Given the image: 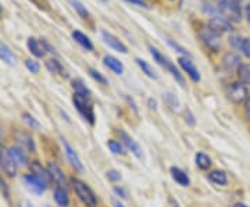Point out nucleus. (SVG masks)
<instances>
[{"label":"nucleus","mask_w":250,"mask_h":207,"mask_svg":"<svg viewBox=\"0 0 250 207\" xmlns=\"http://www.w3.org/2000/svg\"><path fill=\"white\" fill-rule=\"evenodd\" d=\"M71 4L74 10L77 11V14L80 16L82 20H88L89 18V11L83 6V3L81 0H71Z\"/></svg>","instance_id":"obj_29"},{"label":"nucleus","mask_w":250,"mask_h":207,"mask_svg":"<svg viewBox=\"0 0 250 207\" xmlns=\"http://www.w3.org/2000/svg\"><path fill=\"white\" fill-rule=\"evenodd\" d=\"M62 147H64V152H65V156H67L68 162L71 163L72 167H75V170H78V171H83V164L81 162L78 153L75 152V149H74L71 145L68 144V141L64 139V138L62 139Z\"/></svg>","instance_id":"obj_13"},{"label":"nucleus","mask_w":250,"mask_h":207,"mask_svg":"<svg viewBox=\"0 0 250 207\" xmlns=\"http://www.w3.org/2000/svg\"><path fill=\"white\" fill-rule=\"evenodd\" d=\"M245 114H246V118L250 120V96L245 102Z\"/></svg>","instance_id":"obj_38"},{"label":"nucleus","mask_w":250,"mask_h":207,"mask_svg":"<svg viewBox=\"0 0 250 207\" xmlns=\"http://www.w3.org/2000/svg\"><path fill=\"white\" fill-rule=\"evenodd\" d=\"M178 63H179V67L184 70V71L187 72V75L192 80L193 82H199L200 81V72L197 71L196 65L195 63L187 57V56H181L178 59Z\"/></svg>","instance_id":"obj_11"},{"label":"nucleus","mask_w":250,"mask_h":207,"mask_svg":"<svg viewBox=\"0 0 250 207\" xmlns=\"http://www.w3.org/2000/svg\"><path fill=\"white\" fill-rule=\"evenodd\" d=\"M108 149L113 152L114 154H124V147H123V145L120 144V142H117L114 139H110L107 142Z\"/></svg>","instance_id":"obj_32"},{"label":"nucleus","mask_w":250,"mask_h":207,"mask_svg":"<svg viewBox=\"0 0 250 207\" xmlns=\"http://www.w3.org/2000/svg\"><path fill=\"white\" fill-rule=\"evenodd\" d=\"M118 136H120V141L123 142V145H124L125 147H126L128 150H131V153H134L138 159H142V147L139 146V144L135 141L132 136H129L126 132H124V131H118Z\"/></svg>","instance_id":"obj_12"},{"label":"nucleus","mask_w":250,"mask_h":207,"mask_svg":"<svg viewBox=\"0 0 250 207\" xmlns=\"http://www.w3.org/2000/svg\"><path fill=\"white\" fill-rule=\"evenodd\" d=\"M241 64V57L236 53H233V52H229L223 57V67L227 71L238 70Z\"/></svg>","instance_id":"obj_16"},{"label":"nucleus","mask_w":250,"mask_h":207,"mask_svg":"<svg viewBox=\"0 0 250 207\" xmlns=\"http://www.w3.org/2000/svg\"><path fill=\"white\" fill-rule=\"evenodd\" d=\"M187 113H188V117L187 116H185V120H187L188 123H189V125H193V124H195V120H193V114H192V113H190V110H189V108H187Z\"/></svg>","instance_id":"obj_40"},{"label":"nucleus","mask_w":250,"mask_h":207,"mask_svg":"<svg viewBox=\"0 0 250 207\" xmlns=\"http://www.w3.org/2000/svg\"><path fill=\"white\" fill-rule=\"evenodd\" d=\"M1 13H3V7H1V4H0V16H1Z\"/></svg>","instance_id":"obj_46"},{"label":"nucleus","mask_w":250,"mask_h":207,"mask_svg":"<svg viewBox=\"0 0 250 207\" xmlns=\"http://www.w3.org/2000/svg\"><path fill=\"white\" fill-rule=\"evenodd\" d=\"M195 163H196V166L200 170H208L210 166H211V159H210L208 154L203 153V152H199L195 156Z\"/></svg>","instance_id":"obj_25"},{"label":"nucleus","mask_w":250,"mask_h":207,"mask_svg":"<svg viewBox=\"0 0 250 207\" xmlns=\"http://www.w3.org/2000/svg\"><path fill=\"white\" fill-rule=\"evenodd\" d=\"M25 67H27L28 70L32 72V74H38L39 70H41V64L38 63L36 60H34V59H27V60H25Z\"/></svg>","instance_id":"obj_33"},{"label":"nucleus","mask_w":250,"mask_h":207,"mask_svg":"<svg viewBox=\"0 0 250 207\" xmlns=\"http://www.w3.org/2000/svg\"><path fill=\"white\" fill-rule=\"evenodd\" d=\"M107 177L110 178V180H113V181H117V180H121V175L118 174L117 171H110L107 172Z\"/></svg>","instance_id":"obj_39"},{"label":"nucleus","mask_w":250,"mask_h":207,"mask_svg":"<svg viewBox=\"0 0 250 207\" xmlns=\"http://www.w3.org/2000/svg\"><path fill=\"white\" fill-rule=\"evenodd\" d=\"M88 72H89V75L95 80V81H98L99 83H103V85H107V78H106L102 72H99L98 70H95V68H89Z\"/></svg>","instance_id":"obj_31"},{"label":"nucleus","mask_w":250,"mask_h":207,"mask_svg":"<svg viewBox=\"0 0 250 207\" xmlns=\"http://www.w3.org/2000/svg\"><path fill=\"white\" fill-rule=\"evenodd\" d=\"M28 50L35 56L36 59H42L45 57L47 52L53 53L54 49L49 45V42H46L45 39H36V38H28L27 41Z\"/></svg>","instance_id":"obj_8"},{"label":"nucleus","mask_w":250,"mask_h":207,"mask_svg":"<svg viewBox=\"0 0 250 207\" xmlns=\"http://www.w3.org/2000/svg\"><path fill=\"white\" fill-rule=\"evenodd\" d=\"M0 167L9 177H16L18 166L14 162L10 149H7L4 145H0Z\"/></svg>","instance_id":"obj_6"},{"label":"nucleus","mask_w":250,"mask_h":207,"mask_svg":"<svg viewBox=\"0 0 250 207\" xmlns=\"http://www.w3.org/2000/svg\"><path fill=\"white\" fill-rule=\"evenodd\" d=\"M16 141L20 145V147L27 149L28 152H31V153L35 152V142H34L32 136L28 135L27 132H16Z\"/></svg>","instance_id":"obj_17"},{"label":"nucleus","mask_w":250,"mask_h":207,"mask_svg":"<svg viewBox=\"0 0 250 207\" xmlns=\"http://www.w3.org/2000/svg\"><path fill=\"white\" fill-rule=\"evenodd\" d=\"M54 200L60 207H67L70 205V198H68L67 190L64 188H60V186H57L54 189Z\"/></svg>","instance_id":"obj_22"},{"label":"nucleus","mask_w":250,"mask_h":207,"mask_svg":"<svg viewBox=\"0 0 250 207\" xmlns=\"http://www.w3.org/2000/svg\"><path fill=\"white\" fill-rule=\"evenodd\" d=\"M236 71H238L239 82L245 85H250V64H241Z\"/></svg>","instance_id":"obj_27"},{"label":"nucleus","mask_w":250,"mask_h":207,"mask_svg":"<svg viewBox=\"0 0 250 207\" xmlns=\"http://www.w3.org/2000/svg\"><path fill=\"white\" fill-rule=\"evenodd\" d=\"M135 62H136V64H138V67H139V68L142 70L143 74H146V75H147L149 78H152V80H157V78H159L157 72L153 70L152 65L147 63L146 60H142V59H136Z\"/></svg>","instance_id":"obj_24"},{"label":"nucleus","mask_w":250,"mask_h":207,"mask_svg":"<svg viewBox=\"0 0 250 207\" xmlns=\"http://www.w3.org/2000/svg\"><path fill=\"white\" fill-rule=\"evenodd\" d=\"M113 205H114V207H125L123 203H120L118 200H113Z\"/></svg>","instance_id":"obj_44"},{"label":"nucleus","mask_w":250,"mask_h":207,"mask_svg":"<svg viewBox=\"0 0 250 207\" xmlns=\"http://www.w3.org/2000/svg\"><path fill=\"white\" fill-rule=\"evenodd\" d=\"M0 59L3 60V62H6L10 65H14L16 64V57H14V54L11 53V50H10L9 47L6 45H3L1 42H0Z\"/></svg>","instance_id":"obj_26"},{"label":"nucleus","mask_w":250,"mask_h":207,"mask_svg":"<svg viewBox=\"0 0 250 207\" xmlns=\"http://www.w3.org/2000/svg\"><path fill=\"white\" fill-rule=\"evenodd\" d=\"M124 1L129 3V4H134V6H138V7H141V9H145V10L150 9L149 3H147L146 0H124Z\"/></svg>","instance_id":"obj_36"},{"label":"nucleus","mask_w":250,"mask_h":207,"mask_svg":"<svg viewBox=\"0 0 250 207\" xmlns=\"http://www.w3.org/2000/svg\"><path fill=\"white\" fill-rule=\"evenodd\" d=\"M24 184H25V186H27L28 189L36 193V195H42L46 190V188H47V181L41 178L39 175H36L34 172L32 174H27L24 177Z\"/></svg>","instance_id":"obj_9"},{"label":"nucleus","mask_w":250,"mask_h":207,"mask_svg":"<svg viewBox=\"0 0 250 207\" xmlns=\"http://www.w3.org/2000/svg\"><path fill=\"white\" fill-rule=\"evenodd\" d=\"M24 120L27 121L28 125L32 126V128H38V126H39V123H38L32 116H29V114H24Z\"/></svg>","instance_id":"obj_37"},{"label":"nucleus","mask_w":250,"mask_h":207,"mask_svg":"<svg viewBox=\"0 0 250 207\" xmlns=\"http://www.w3.org/2000/svg\"><path fill=\"white\" fill-rule=\"evenodd\" d=\"M239 49L242 50V53L245 54V56H246V57L250 60V38H245V39H242V43Z\"/></svg>","instance_id":"obj_35"},{"label":"nucleus","mask_w":250,"mask_h":207,"mask_svg":"<svg viewBox=\"0 0 250 207\" xmlns=\"http://www.w3.org/2000/svg\"><path fill=\"white\" fill-rule=\"evenodd\" d=\"M208 180L214 182L215 185H221V186H225L228 184V177L223 170H214L208 172Z\"/></svg>","instance_id":"obj_23"},{"label":"nucleus","mask_w":250,"mask_h":207,"mask_svg":"<svg viewBox=\"0 0 250 207\" xmlns=\"http://www.w3.org/2000/svg\"><path fill=\"white\" fill-rule=\"evenodd\" d=\"M71 184L72 188L75 190V193H77V196L80 198V200L85 205V206L96 207V205H98V198H96L95 192L90 189L89 186H88L83 181L74 178V180L71 181Z\"/></svg>","instance_id":"obj_2"},{"label":"nucleus","mask_w":250,"mask_h":207,"mask_svg":"<svg viewBox=\"0 0 250 207\" xmlns=\"http://www.w3.org/2000/svg\"><path fill=\"white\" fill-rule=\"evenodd\" d=\"M167 43H168V45H170L171 47L174 49V50H177L178 53L182 54V56H187V57H189V56H190V54H189V52H188L185 47H182L181 45H178V43H177V42H174L172 39H167Z\"/></svg>","instance_id":"obj_34"},{"label":"nucleus","mask_w":250,"mask_h":207,"mask_svg":"<svg viewBox=\"0 0 250 207\" xmlns=\"http://www.w3.org/2000/svg\"><path fill=\"white\" fill-rule=\"evenodd\" d=\"M0 190H1V192H4V193H7V186H6L4 181L1 180V177H0Z\"/></svg>","instance_id":"obj_42"},{"label":"nucleus","mask_w":250,"mask_h":207,"mask_svg":"<svg viewBox=\"0 0 250 207\" xmlns=\"http://www.w3.org/2000/svg\"><path fill=\"white\" fill-rule=\"evenodd\" d=\"M114 190H116V193L121 195V198H126V192L123 188H114Z\"/></svg>","instance_id":"obj_41"},{"label":"nucleus","mask_w":250,"mask_h":207,"mask_svg":"<svg viewBox=\"0 0 250 207\" xmlns=\"http://www.w3.org/2000/svg\"><path fill=\"white\" fill-rule=\"evenodd\" d=\"M47 172L50 175V180H53L57 184V186L64 188V185H65V177H64V172H62V168L56 163H49L47 164Z\"/></svg>","instance_id":"obj_15"},{"label":"nucleus","mask_w":250,"mask_h":207,"mask_svg":"<svg viewBox=\"0 0 250 207\" xmlns=\"http://www.w3.org/2000/svg\"><path fill=\"white\" fill-rule=\"evenodd\" d=\"M225 93H227L228 99L233 102V103H243L249 98L248 88L242 82H232V83H229L227 90H225Z\"/></svg>","instance_id":"obj_7"},{"label":"nucleus","mask_w":250,"mask_h":207,"mask_svg":"<svg viewBox=\"0 0 250 207\" xmlns=\"http://www.w3.org/2000/svg\"><path fill=\"white\" fill-rule=\"evenodd\" d=\"M102 38H103V41H104V43L107 46H110L113 50H116V52H120V53L126 54L128 53V49H126V46L117 38L116 35H113L111 32H107V31H102Z\"/></svg>","instance_id":"obj_14"},{"label":"nucleus","mask_w":250,"mask_h":207,"mask_svg":"<svg viewBox=\"0 0 250 207\" xmlns=\"http://www.w3.org/2000/svg\"><path fill=\"white\" fill-rule=\"evenodd\" d=\"M46 68L52 74H59V75H64V67L62 64L57 60V59H50L46 62Z\"/></svg>","instance_id":"obj_28"},{"label":"nucleus","mask_w":250,"mask_h":207,"mask_svg":"<svg viewBox=\"0 0 250 207\" xmlns=\"http://www.w3.org/2000/svg\"><path fill=\"white\" fill-rule=\"evenodd\" d=\"M208 27L211 28L214 32H217L218 35H221L224 32L232 31V22L228 18L223 17V16H214V17L210 18Z\"/></svg>","instance_id":"obj_10"},{"label":"nucleus","mask_w":250,"mask_h":207,"mask_svg":"<svg viewBox=\"0 0 250 207\" xmlns=\"http://www.w3.org/2000/svg\"><path fill=\"white\" fill-rule=\"evenodd\" d=\"M245 13H246V18H248V21H249V24H250V4H248V6H246Z\"/></svg>","instance_id":"obj_43"},{"label":"nucleus","mask_w":250,"mask_h":207,"mask_svg":"<svg viewBox=\"0 0 250 207\" xmlns=\"http://www.w3.org/2000/svg\"><path fill=\"white\" fill-rule=\"evenodd\" d=\"M170 171L172 180L175 181L178 185H181V186H189V185H190V180H189L187 172L182 171L178 167H171Z\"/></svg>","instance_id":"obj_20"},{"label":"nucleus","mask_w":250,"mask_h":207,"mask_svg":"<svg viewBox=\"0 0 250 207\" xmlns=\"http://www.w3.org/2000/svg\"><path fill=\"white\" fill-rule=\"evenodd\" d=\"M208 4L214 7L218 16L228 18L231 22H239L242 20L239 0H213V3Z\"/></svg>","instance_id":"obj_1"},{"label":"nucleus","mask_w":250,"mask_h":207,"mask_svg":"<svg viewBox=\"0 0 250 207\" xmlns=\"http://www.w3.org/2000/svg\"><path fill=\"white\" fill-rule=\"evenodd\" d=\"M72 88H74V93H80V95L90 98V90L86 88V85L81 80H75V81L72 82Z\"/></svg>","instance_id":"obj_30"},{"label":"nucleus","mask_w":250,"mask_h":207,"mask_svg":"<svg viewBox=\"0 0 250 207\" xmlns=\"http://www.w3.org/2000/svg\"><path fill=\"white\" fill-rule=\"evenodd\" d=\"M72 103L77 107V110H78V113H80L81 116L85 118L90 125H93L95 124V111H93V106L90 103V98L80 95V93H74Z\"/></svg>","instance_id":"obj_3"},{"label":"nucleus","mask_w":250,"mask_h":207,"mask_svg":"<svg viewBox=\"0 0 250 207\" xmlns=\"http://www.w3.org/2000/svg\"><path fill=\"white\" fill-rule=\"evenodd\" d=\"M103 63H104V65L107 67L108 70H111L117 75L124 74V64L121 63L118 59H116L114 56H104Z\"/></svg>","instance_id":"obj_19"},{"label":"nucleus","mask_w":250,"mask_h":207,"mask_svg":"<svg viewBox=\"0 0 250 207\" xmlns=\"http://www.w3.org/2000/svg\"><path fill=\"white\" fill-rule=\"evenodd\" d=\"M233 207H249V206H246V205H243V203H236Z\"/></svg>","instance_id":"obj_45"},{"label":"nucleus","mask_w":250,"mask_h":207,"mask_svg":"<svg viewBox=\"0 0 250 207\" xmlns=\"http://www.w3.org/2000/svg\"><path fill=\"white\" fill-rule=\"evenodd\" d=\"M147 47H149V50H150V54H152V57L154 59V62L160 64L161 67H164V68L170 72L171 75H172V77H174V78H175L181 85H184V77H182V74L178 71V68L175 67V64L171 63L170 60H168L164 54L160 53L154 46L147 45Z\"/></svg>","instance_id":"obj_4"},{"label":"nucleus","mask_w":250,"mask_h":207,"mask_svg":"<svg viewBox=\"0 0 250 207\" xmlns=\"http://www.w3.org/2000/svg\"><path fill=\"white\" fill-rule=\"evenodd\" d=\"M199 38L205 43L206 47L210 49L213 53H217L221 49V38L208 25L199 29Z\"/></svg>","instance_id":"obj_5"},{"label":"nucleus","mask_w":250,"mask_h":207,"mask_svg":"<svg viewBox=\"0 0 250 207\" xmlns=\"http://www.w3.org/2000/svg\"><path fill=\"white\" fill-rule=\"evenodd\" d=\"M102 1H107V0H102Z\"/></svg>","instance_id":"obj_47"},{"label":"nucleus","mask_w":250,"mask_h":207,"mask_svg":"<svg viewBox=\"0 0 250 207\" xmlns=\"http://www.w3.org/2000/svg\"><path fill=\"white\" fill-rule=\"evenodd\" d=\"M10 152H11V156H13V159H14V162H16L17 166H21V167L27 166L28 157H27V154L24 153V150H22L21 147L14 146V147H11V149H10Z\"/></svg>","instance_id":"obj_21"},{"label":"nucleus","mask_w":250,"mask_h":207,"mask_svg":"<svg viewBox=\"0 0 250 207\" xmlns=\"http://www.w3.org/2000/svg\"><path fill=\"white\" fill-rule=\"evenodd\" d=\"M71 36L72 39H74L81 47H83L85 50H88V52H92V50H93V43H92V41L89 39V36H86L83 32L75 29V31H72Z\"/></svg>","instance_id":"obj_18"}]
</instances>
